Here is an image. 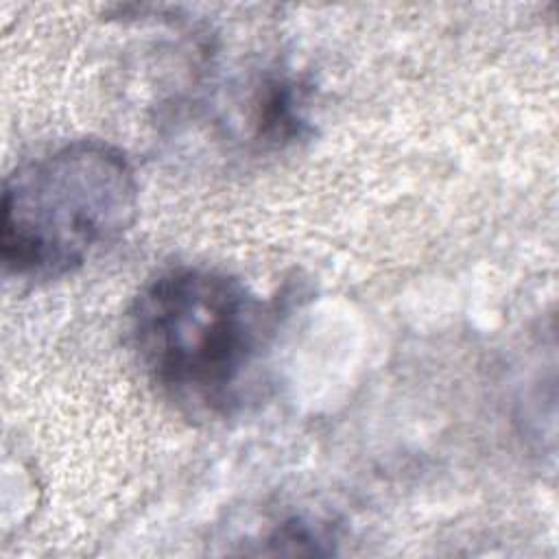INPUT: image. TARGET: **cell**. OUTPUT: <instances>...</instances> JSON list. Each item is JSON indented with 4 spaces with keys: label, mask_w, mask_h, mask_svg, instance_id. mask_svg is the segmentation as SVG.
I'll return each mask as SVG.
<instances>
[{
    "label": "cell",
    "mask_w": 559,
    "mask_h": 559,
    "mask_svg": "<svg viewBox=\"0 0 559 559\" xmlns=\"http://www.w3.org/2000/svg\"><path fill=\"white\" fill-rule=\"evenodd\" d=\"M277 301L205 266H170L127 312V343L151 384L179 411L225 417L255 391L277 332Z\"/></svg>",
    "instance_id": "obj_1"
},
{
    "label": "cell",
    "mask_w": 559,
    "mask_h": 559,
    "mask_svg": "<svg viewBox=\"0 0 559 559\" xmlns=\"http://www.w3.org/2000/svg\"><path fill=\"white\" fill-rule=\"evenodd\" d=\"M0 258L17 280H59L116 245L138 214L129 157L105 140H70L20 164L2 188Z\"/></svg>",
    "instance_id": "obj_2"
},
{
    "label": "cell",
    "mask_w": 559,
    "mask_h": 559,
    "mask_svg": "<svg viewBox=\"0 0 559 559\" xmlns=\"http://www.w3.org/2000/svg\"><path fill=\"white\" fill-rule=\"evenodd\" d=\"M304 94L297 83L275 79L264 83L255 103L258 135L269 142H288L301 135L306 127Z\"/></svg>",
    "instance_id": "obj_3"
}]
</instances>
